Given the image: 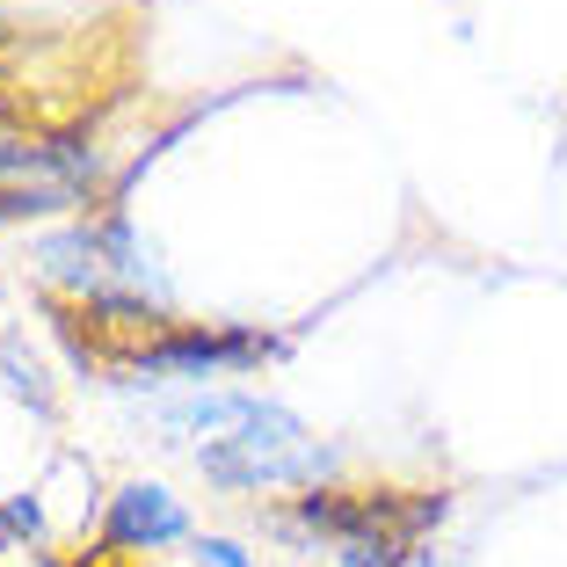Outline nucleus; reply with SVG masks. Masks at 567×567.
Segmentation results:
<instances>
[{
  "label": "nucleus",
  "instance_id": "nucleus-1",
  "mask_svg": "<svg viewBox=\"0 0 567 567\" xmlns=\"http://www.w3.org/2000/svg\"><path fill=\"white\" fill-rule=\"evenodd\" d=\"M451 495L430 487H371V495H299V532H320L334 546V567H408L422 538L444 524Z\"/></svg>",
  "mask_w": 567,
  "mask_h": 567
},
{
  "label": "nucleus",
  "instance_id": "nucleus-2",
  "mask_svg": "<svg viewBox=\"0 0 567 567\" xmlns=\"http://www.w3.org/2000/svg\"><path fill=\"white\" fill-rule=\"evenodd\" d=\"M197 466H204V481H218V487H320L334 473V451L320 444L291 408L255 401L248 422H240L226 444L197 451Z\"/></svg>",
  "mask_w": 567,
  "mask_h": 567
},
{
  "label": "nucleus",
  "instance_id": "nucleus-3",
  "mask_svg": "<svg viewBox=\"0 0 567 567\" xmlns=\"http://www.w3.org/2000/svg\"><path fill=\"white\" fill-rule=\"evenodd\" d=\"M37 277L59 284V291H73L81 306L95 299H161V277H153L146 248L132 240V226L124 218H102V226H66V234H44L30 248Z\"/></svg>",
  "mask_w": 567,
  "mask_h": 567
},
{
  "label": "nucleus",
  "instance_id": "nucleus-4",
  "mask_svg": "<svg viewBox=\"0 0 567 567\" xmlns=\"http://www.w3.org/2000/svg\"><path fill=\"white\" fill-rule=\"evenodd\" d=\"M95 183H102V161H95V146H81V138L0 132V218L73 212V204H87Z\"/></svg>",
  "mask_w": 567,
  "mask_h": 567
},
{
  "label": "nucleus",
  "instance_id": "nucleus-5",
  "mask_svg": "<svg viewBox=\"0 0 567 567\" xmlns=\"http://www.w3.org/2000/svg\"><path fill=\"white\" fill-rule=\"evenodd\" d=\"M277 357V342L255 328H167L153 350L132 357V379H183V385H204L212 371H248Z\"/></svg>",
  "mask_w": 567,
  "mask_h": 567
},
{
  "label": "nucleus",
  "instance_id": "nucleus-6",
  "mask_svg": "<svg viewBox=\"0 0 567 567\" xmlns=\"http://www.w3.org/2000/svg\"><path fill=\"white\" fill-rule=\"evenodd\" d=\"M175 538H189L183 495H167L161 481H132L110 495V517H102V546L110 553H161Z\"/></svg>",
  "mask_w": 567,
  "mask_h": 567
},
{
  "label": "nucleus",
  "instance_id": "nucleus-7",
  "mask_svg": "<svg viewBox=\"0 0 567 567\" xmlns=\"http://www.w3.org/2000/svg\"><path fill=\"white\" fill-rule=\"evenodd\" d=\"M197 567H255L240 538H197Z\"/></svg>",
  "mask_w": 567,
  "mask_h": 567
},
{
  "label": "nucleus",
  "instance_id": "nucleus-8",
  "mask_svg": "<svg viewBox=\"0 0 567 567\" xmlns=\"http://www.w3.org/2000/svg\"><path fill=\"white\" fill-rule=\"evenodd\" d=\"M0 524H8V538H37V532H44V509H37V495H16V502H8V509H0Z\"/></svg>",
  "mask_w": 567,
  "mask_h": 567
},
{
  "label": "nucleus",
  "instance_id": "nucleus-9",
  "mask_svg": "<svg viewBox=\"0 0 567 567\" xmlns=\"http://www.w3.org/2000/svg\"><path fill=\"white\" fill-rule=\"evenodd\" d=\"M37 567H117V560H37Z\"/></svg>",
  "mask_w": 567,
  "mask_h": 567
},
{
  "label": "nucleus",
  "instance_id": "nucleus-10",
  "mask_svg": "<svg viewBox=\"0 0 567 567\" xmlns=\"http://www.w3.org/2000/svg\"><path fill=\"white\" fill-rule=\"evenodd\" d=\"M408 567H436V553H415V560H408Z\"/></svg>",
  "mask_w": 567,
  "mask_h": 567
},
{
  "label": "nucleus",
  "instance_id": "nucleus-11",
  "mask_svg": "<svg viewBox=\"0 0 567 567\" xmlns=\"http://www.w3.org/2000/svg\"><path fill=\"white\" fill-rule=\"evenodd\" d=\"M0 553H8V524H0Z\"/></svg>",
  "mask_w": 567,
  "mask_h": 567
}]
</instances>
